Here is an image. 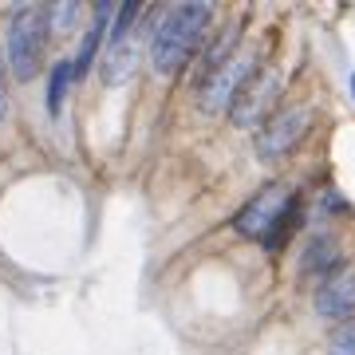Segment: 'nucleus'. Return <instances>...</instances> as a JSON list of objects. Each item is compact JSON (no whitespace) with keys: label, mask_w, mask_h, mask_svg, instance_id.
<instances>
[{"label":"nucleus","mask_w":355,"mask_h":355,"mask_svg":"<svg viewBox=\"0 0 355 355\" xmlns=\"http://www.w3.org/2000/svg\"><path fill=\"white\" fill-rule=\"evenodd\" d=\"M214 24V8L202 4V0H190V4H178L158 20L150 36V64L158 76H174L193 60V51L202 48L205 32Z\"/></svg>","instance_id":"obj_1"},{"label":"nucleus","mask_w":355,"mask_h":355,"mask_svg":"<svg viewBox=\"0 0 355 355\" xmlns=\"http://www.w3.org/2000/svg\"><path fill=\"white\" fill-rule=\"evenodd\" d=\"M48 12L44 8H20L8 24V64L16 79H32L44 64V48H48Z\"/></svg>","instance_id":"obj_2"},{"label":"nucleus","mask_w":355,"mask_h":355,"mask_svg":"<svg viewBox=\"0 0 355 355\" xmlns=\"http://www.w3.org/2000/svg\"><path fill=\"white\" fill-rule=\"evenodd\" d=\"M288 209H292V193L284 190V186H265V190L237 214V229H241L245 237L268 241L272 229L288 225Z\"/></svg>","instance_id":"obj_3"},{"label":"nucleus","mask_w":355,"mask_h":355,"mask_svg":"<svg viewBox=\"0 0 355 355\" xmlns=\"http://www.w3.org/2000/svg\"><path fill=\"white\" fill-rule=\"evenodd\" d=\"M257 71V55H249V60H237V55H229L221 67H214L209 76L202 79V111H225L229 103H233V95L241 91V83Z\"/></svg>","instance_id":"obj_4"},{"label":"nucleus","mask_w":355,"mask_h":355,"mask_svg":"<svg viewBox=\"0 0 355 355\" xmlns=\"http://www.w3.org/2000/svg\"><path fill=\"white\" fill-rule=\"evenodd\" d=\"M277 87H280V76H277V71H272V67H257L253 76L241 83V91L233 95V103H229L233 123H237V127H253L257 119L268 111V103H272Z\"/></svg>","instance_id":"obj_5"},{"label":"nucleus","mask_w":355,"mask_h":355,"mask_svg":"<svg viewBox=\"0 0 355 355\" xmlns=\"http://www.w3.org/2000/svg\"><path fill=\"white\" fill-rule=\"evenodd\" d=\"M308 119H312V114H308L304 107H292V111H280L272 123H265V130L257 135V154H261V162H277V158H284L296 142L304 139Z\"/></svg>","instance_id":"obj_6"},{"label":"nucleus","mask_w":355,"mask_h":355,"mask_svg":"<svg viewBox=\"0 0 355 355\" xmlns=\"http://www.w3.org/2000/svg\"><path fill=\"white\" fill-rule=\"evenodd\" d=\"M316 312L324 320H343L355 312V268L340 272V277H331L320 284L316 292Z\"/></svg>","instance_id":"obj_7"},{"label":"nucleus","mask_w":355,"mask_h":355,"mask_svg":"<svg viewBox=\"0 0 355 355\" xmlns=\"http://www.w3.org/2000/svg\"><path fill=\"white\" fill-rule=\"evenodd\" d=\"M107 20H111V4H99V8H95V20H91V28H87V36H83V48H79L76 64H71V76H83V71L91 67L103 36H107Z\"/></svg>","instance_id":"obj_8"},{"label":"nucleus","mask_w":355,"mask_h":355,"mask_svg":"<svg viewBox=\"0 0 355 355\" xmlns=\"http://www.w3.org/2000/svg\"><path fill=\"white\" fill-rule=\"evenodd\" d=\"M130 71H135V48L127 44V36L111 40V51L103 60V79L107 83H123V79H130Z\"/></svg>","instance_id":"obj_9"},{"label":"nucleus","mask_w":355,"mask_h":355,"mask_svg":"<svg viewBox=\"0 0 355 355\" xmlns=\"http://www.w3.org/2000/svg\"><path fill=\"white\" fill-rule=\"evenodd\" d=\"M67 83H71V64H55L51 67V83H48V114H60Z\"/></svg>","instance_id":"obj_10"},{"label":"nucleus","mask_w":355,"mask_h":355,"mask_svg":"<svg viewBox=\"0 0 355 355\" xmlns=\"http://www.w3.org/2000/svg\"><path fill=\"white\" fill-rule=\"evenodd\" d=\"M328 355H355V320L352 324H343L336 331V340H331V352Z\"/></svg>","instance_id":"obj_11"},{"label":"nucleus","mask_w":355,"mask_h":355,"mask_svg":"<svg viewBox=\"0 0 355 355\" xmlns=\"http://www.w3.org/2000/svg\"><path fill=\"white\" fill-rule=\"evenodd\" d=\"M0 119H4V83H0Z\"/></svg>","instance_id":"obj_12"},{"label":"nucleus","mask_w":355,"mask_h":355,"mask_svg":"<svg viewBox=\"0 0 355 355\" xmlns=\"http://www.w3.org/2000/svg\"><path fill=\"white\" fill-rule=\"evenodd\" d=\"M352 91H355V76H352Z\"/></svg>","instance_id":"obj_13"}]
</instances>
